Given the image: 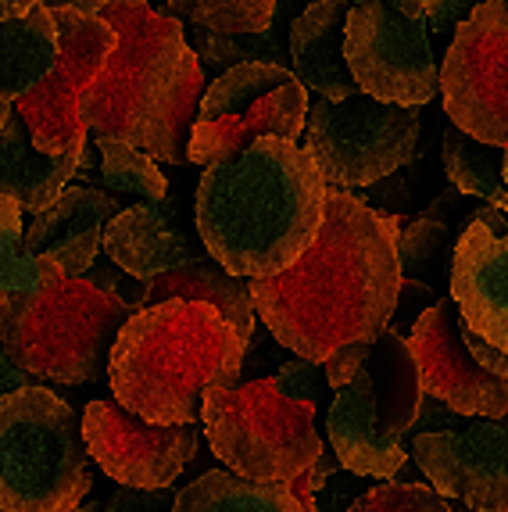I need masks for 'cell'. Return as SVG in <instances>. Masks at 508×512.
Masks as SVG:
<instances>
[{"mask_svg": "<svg viewBox=\"0 0 508 512\" xmlns=\"http://www.w3.org/2000/svg\"><path fill=\"white\" fill-rule=\"evenodd\" d=\"M401 212H376L348 190H326V219L294 265L254 276V312L287 351L326 362L351 341H376L401 294Z\"/></svg>", "mask_w": 508, "mask_h": 512, "instance_id": "1", "label": "cell"}, {"mask_svg": "<svg viewBox=\"0 0 508 512\" xmlns=\"http://www.w3.org/2000/svg\"><path fill=\"white\" fill-rule=\"evenodd\" d=\"M326 190V176L297 140L258 137L237 158L204 165L194 194L197 237L229 273L272 276L315 244Z\"/></svg>", "mask_w": 508, "mask_h": 512, "instance_id": "2", "label": "cell"}, {"mask_svg": "<svg viewBox=\"0 0 508 512\" xmlns=\"http://www.w3.org/2000/svg\"><path fill=\"white\" fill-rule=\"evenodd\" d=\"M97 15L115 29V47L79 104L86 129L136 144L154 162L190 165L204 69L183 22L147 0H108Z\"/></svg>", "mask_w": 508, "mask_h": 512, "instance_id": "3", "label": "cell"}, {"mask_svg": "<svg viewBox=\"0 0 508 512\" xmlns=\"http://www.w3.org/2000/svg\"><path fill=\"white\" fill-rule=\"evenodd\" d=\"M247 344L219 308L169 298L136 308L108 355L115 402L151 423H197L204 391L240 384Z\"/></svg>", "mask_w": 508, "mask_h": 512, "instance_id": "4", "label": "cell"}, {"mask_svg": "<svg viewBox=\"0 0 508 512\" xmlns=\"http://www.w3.org/2000/svg\"><path fill=\"white\" fill-rule=\"evenodd\" d=\"M136 308L90 276H51L36 294L0 298V344L15 366L54 384L108 380V355Z\"/></svg>", "mask_w": 508, "mask_h": 512, "instance_id": "5", "label": "cell"}, {"mask_svg": "<svg viewBox=\"0 0 508 512\" xmlns=\"http://www.w3.org/2000/svg\"><path fill=\"white\" fill-rule=\"evenodd\" d=\"M423 376L405 333L383 330L348 384L333 391L326 437L340 470L394 480L405 470V437L423 412Z\"/></svg>", "mask_w": 508, "mask_h": 512, "instance_id": "6", "label": "cell"}, {"mask_svg": "<svg viewBox=\"0 0 508 512\" xmlns=\"http://www.w3.org/2000/svg\"><path fill=\"white\" fill-rule=\"evenodd\" d=\"M315 412L319 402L297 394L280 373L229 387L212 384L201 402L204 441L226 470L290 484L322 452Z\"/></svg>", "mask_w": 508, "mask_h": 512, "instance_id": "7", "label": "cell"}, {"mask_svg": "<svg viewBox=\"0 0 508 512\" xmlns=\"http://www.w3.org/2000/svg\"><path fill=\"white\" fill-rule=\"evenodd\" d=\"M83 427L47 387L0 394V509L68 512L94 487Z\"/></svg>", "mask_w": 508, "mask_h": 512, "instance_id": "8", "label": "cell"}, {"mask_svg": "<svg viewBox=\"0 0 508 512\" xmlns=\"http://www.w3.org/2000/svg\"><path fill=\"white\" fill-rule=\"evenodd\" d=\"M423 104L376 101L373 94L315 97L305 119V151L330 187H373L415 158Z\"/></svg>", "mask_w": 508, "mask_h": 512, "instance_id": "9", "label": "cell"}, {"mask_svg": "<svg viewBox=\"0 0 508 512\" xmlns=\"http://www.w3.org/2000/svg\"><path fill=\"white\" fill-rule=\"evenodd\" d=\"M305 83L272 61L229 65L201 97L190 137V162L212 165L244 154L258 137L297 140L305 133Z\"/></svg>", "mask_w": 508, "mask_h": 512, "instance_id": "10", "label": "cell"}, {"mask_svg": "<svg viewBox=\"0 0 508 512\" xmlns=\"http://www.w3.org/2000/svg\"><path fill=\"white\" fill-rule=\"evenodd\" d=\"M344 58L365 94L394 104H430L441 94V54L423 15L387 0H355L344 22Z\"/></svg>", "mask_w": 508, "mask_h": 512, "instance_id": "11", "label": "cell"}, {"mask_svg": "<svg viewBox=\"0 0 508 512\" xmlns=\"http://www.w3.org/2000/svg\"><path fill=\"white\" fill-rule=\"evenodd\" d=\"M58 22V61L54 69L36 83L26 97H18L15 111L26 119L33 144L47 154H72L83 151L86 122H83V94L104 69L111 47H115V29L97 11L76 8H51Z\"/></svg>", "mask_w": 508, "mask_h": 512, "instance_id": "12", "label": "cell"}, {"mask_svg": "<svg viewBox=\"0 0 508 512\" xmlns=\"http://www.w3.org/2000/svg\"><path fill=\"white\" fill-rule=\"evenodd\" d=\"M441 97L455 126L508 147V0H483L462 18L441 61Z\"/></svg>", "mask_w": 508, "mask_h": 512, "instance_id": "13", "label": "cell"}, {"mask_svg": "<svg viewBox=\"0 0 508 512\" xmlns=\"http://www.w3.org/2000/svg\"><path fill=\"white\" fill-rule=\"evenodd\" d=\"M86 452L122 487H172L197 455V423H151L97 398L83 409Z\"/></svg>", "mask_w": 508, "mask_h": 512, "instance_id": "14", "label": "cell"}, {"mask_svg": "<svg viewBox=\"0 0 508 512\" xmlns=\"http://www.w3.org/2000/svg\"><path fill=\"white\" fill-rule=\"evenodd\" d=\"M412 459L448 502L508 512V427L498 419L466 416L462 427L423 430L412 437Z\"/></svg>", "mask_w": 508, "mask_h": 512, "instance_id": "15", "label": "cell"}, {"mask_svg": "<svg viewBox=\"0 0 508 512\" xmlns=\"http://www.w3.org/2000/svg\"><path fill=\"white\" fill-rule=\"evenodd\" d=\"M458 305L448 298H437L430 308L419 312V319L408 330V344L419 362L423 391L458 416H508V380L480 366L462 333Z\"/></svg>", "mask_w": 508, "mask_h": 512, "instance_id": "16", "label": "cell"}, {"mask_svg": "<svg viewBox=\"0 0 508 512\" xmlns=\"http://www.w3.org/2000/svg\"><path fill=\"white\" fill-rule=\"evenodd\" d=\"M194 233L197 222L194 226L187 222L183 201L176 194H165L158 201H136L129 208H119V215L104 226L101 251L126 276L147 283L158 273L208 255V248L197 244Z\"/></svg>", "mask_w": 508, "mask_h": 512, "instance_id": "17", "label": "cell"}, {"mask_svg": "<svg viewBox=\"0 0 508 512\" xmlns=\"http://www.w3.org/2000/svg\"><path fill=\"white\" fill-rule=\"evenodd\" d=\"M448 294L469 330L508 355V233L480 219L466 222L451 255Z\"/></svg>", "mask_w": 508, "mask_h": 512, "instance_id": "18", "label": "cell"}, {"mask_svg": "<svg viewBox=\"0 0 508 512\" xmlns=\"http://www.w3.org/2000/svg\"><path fill=\"white\" fill-rule=\"evenodd\" d=\"M119 201L94 187H65L54 205L33 215L26 248L36 258H51L65 276H86L104 244V226L119 215Z\"/></svg>", "mask_w": 508, "mask_h": 512, "instance_id": "19", "label": "cell"}, {"mask_svg": "<svg viewBox=\"0 0 508 512\" xmlns=\"http://www.w3.org/2000/svg\"><path fill=\"white\" fill-rule=\"evenodd\" d=\"M348 0H315L290 26V72L305 90L322 97H348L362 86L351 76L344 58V22H348Z\"/></svg>", "mask_w": 508, "mask_h": 512, "instance_id": "20", "label": "cell"}, {"mask_svg": "<svg viewBox=\"0 0 508 512\" xmlns=\"http://www.w3.org/2000/svg\"><path fill=\"white\" fill-rule=\"evenodd\" d=\"M83 151L47 154L33 144L26 119L11 111L0 129V194H11L26 212H43L79 172Z\"/></svg>", "mask_w": 508, "mask_h": 512, "instance_id": "21", "label": "cell"}, {"mask_svg": "<svg viewBox=\"0 0 508 512\" xmlns=\"http://www.w3.org/2000/svg\"><path fill=\"white\" fill-rule=\"evenodd\" d=\"M169 298H190L204 301V305L219 308L226 323L237 330L240 341L251 348L254 341V298H251V280L247 276L229 273L219 258L204 255L197 262L176 265L169 273H158L147 280L144 287V305H158Z\"/></svg>", "mask_w": 508, "mask_h": 512, "instance_id": "22", "label": "cell"}, {"mask_svg": "<svg viewBox=\"0 0 508 512\" xmlns=\"http://www.w3.org/2000/svg\"><path fill=\"white\" fill-rule=\"evenodd\" d=\"M58 61V22L54 11L36 4L26 15L0 22V104L26 97Z\"/></svg>", "mask_w": 508, "mask_h": 512, "instance_id": "23", "label": "cell"}, {"mask_svg": "<svg viewBox=\"0 0 508 512\" xmlns=\"http://www.w3.org/2000/svg\"><path fill=\"white\" fill-rule=\"evenodd\" d=\"M172 512H305L283 480H247L233 470H212L190 480Z\"/></svg>", "mask_w": 508, "mask_h": 512, "instance_id": "24", "label": "cell"}, {"mask_svg": "<svg viewBox=\"0 0 508 512\" xmlns=\"http://www.w3.org/2000/svg\"><path fill=\"white\" fill-rule=\"evenodd\" d=\"M315 0H276L269 26L258 33H212L197 26L194 51L201 65H240V61H272L290 69V26Z\"/></svg>", "mask_w": 508, "mask_h": 512, "instance_id": "25", "label": "cell"}, {"mask_svg": "<svg viewBox=\"0 0 508 512\" xmlns=\"http://www.w3.org/2000/svg\"><path fill=\"white\" fill-rule=\"evenodd\" d=\"M441 158L448 180L466 197L508 208V183H505V147L483 144L462 126L448 122L441 133Z\"/></svg>", "mask_w": 508, "mask_h": 512, "instance_id": "26", "label": "cell"}, {"mask_svg": "<svg viewBox=\"0 0 508 512\" xmlns=\"http://www.w3.org/2000/svg\"><path fill=\"white\" fill-rule=\"evenodd\" d=\"M61 265L36 258L26 248V208L11 194H0V298L43 291Z\"/></svg>", "mask_w": 508, "mask_h": 512, "instance_id": "27", "label": "cell"}, {"mask_svg": "<svg viewBox=\"0 0 508 512\" xmlns=\"http://www.w3.org/2000/svg\"><path fill=\"white\" fill-rule=\"evenodd\" d=\"M458 233L444 219L419 215L405 222L398 233V262L401 276H426L430 283L451 280V255H455Z\"/></svg>", "mask_w": 508, "mask_h": 512, "instance_id": "28", "label": "cell"}, {"mask_svg": "<svg viewBox=\"0 0 508 512\" xmlns=\"http://www.w3.org/2000/svg\"><path fill=\"white\" fill-rule=\"evenodd\" d=\"M97 151H101L104 183L111 190L133 194L136 201H158V197L169 194V183L154 165V158L136 144H126V140L115 137H97Z\"/></svg>", "mask_w": 508, "mask_h": 512, "instance_id": "29", "label": "cell"}, {"mask_svg": "<svg viewBox=\"0 0 508 512\" xmlns=\"http://www.w3.org/2000/svg\"><path fill=\"white\" fill-rule=\"evenodd\" d=\"M276 0H172V11L212 33H258L269 26Z\"/></svg>", "mask_w": 508, "mask_h": 512, "instance_id": "30", "label": "cell"}, {"mask_svg": "<svg viewBox=\"0 0 508 512\" xmlns=\"http://www.w3.org/2000/svg\"><path fill=\"white\" fill-rule=\"evenodd\" d=\"M344 512H451V502L430 484L383 480L380 487H365Z\"/></svg>", "mask_w": 508, "mask_h": 512, "instance_id": "31", "label": "cell"}, {"mask_svg": "<svg viewBox=\"0 0 508 512\" xmlns=\"http://www.w3.org/2000/svg\"><path fill=\"white\" fill-rule=\"evenodd\" d=\"M483 4V0H423V8L419 15L426 18V26H430V36H433V51L448 54V43L455 40V29L462 26V18H469V11Z\"/></svg>", "mask_w": 508, "mask_h": 512, "instance_id": "32", "label": "cell"}, {"mask_svg": "<svg viewBox=\"0 0 508 512\" xmlns=\"http://www.w3.org/2000/svg\"><path fill=\"white\" fill-rule=\"evenodd\" d=\"M176 495L172 487H122L111 495L108 509L104 512H172L176 505Z\"/></svg>", "mask_w": 508, "mask_h": 512, "instance_id": "33", "label": "cell"}, {"mask_svg": "<svg viewBox=\"0 0 508 512\" xmlns=\"http://www.w3.org/2000/svg\"><path fill=\"white\" fill-rule=\"evenodd\" d=\"M362 480H365L362 473H351V470L340 473L337 470L326 484L319 487V491H315V512H344L365 491Z\"/></svg>", "mask_w": 508, "mask_h": 512, "instance_id": "34", "label": "cell"}, {"mask_svg": "<svg viewBox=\"0 0 508 512\" xmlns=\"http://www.w3.org/2000/svg\"><path fill=\"white\" fill-rule=\"evenodd\" d=\"M433 305V287L430 283H419V280H412V276H405L401 280V294H398V316H390V330H398V333H405V330H412V323L419 319V312L423 308H430Z\"/></svg>", "mask_w": 508, "mask_h": 512, "instance_id": "35", "label": "cell"}, {"mask_svg": "<svg viewBox=\"0 0 508 512\" xmlns=\"http://www.w3.org/2000/svg\"><path fill=\"white\" fill-rule=\"evenodd\" d=\"M29 384V373L22 366H15L11 362V355L4 351V344H0V394L15 391V387H26Z\"/></svg>", "mask_w": 508, "mask_h": 512, "instance_id": "36", "label": "cell"}, {"mask_svg": "<svg viewBox=\"0 0 508 512\" xmlns=\"http://www.w3.org/2000/svg\"><path fill=\"white\" fill-rule=\"evenodd\" d=\"M43 8H76V11H101L108 0H40Z\"/></svg>", "mask_w": 508, "mask_h": 512, "instance_id": "37", "label": "cell"}, {"mask_svg": "<svg viewBox=\"0 0 508 512\" xmlns=\"http://www.w3.org/2000/svg\"><path fill=\"white\" fill-rule=\"evenodd\" d=\"M40 0H0V22L4 18H18V15H26L29 8H36Z\"/></svg>", "mask_w": 508, "mask_h": 512, "instance_id": "38", "label": "cell"}, {"mask_svg": "<svg viewBox=\"0 0 508 512\" xmlns=\"http://www.w3.org/2000/svg\"><path fill=\"white\" fill-rule=\"evenodd\" d=\"M387 4H394L405 15H419V8H423V0H387Z\"/></svg>", "mask_w": 508, "mask_h": 512, "instance_id": "39", "label": "cell"}, {"mask_svg": "<svg viewBox=\"0 0 508 512\" xmlns=\"http://www.w3.org/2000/svg\"><path fill=\"white\" fill-rule=\"evenodd\" d=\"M11 111H15V104H0V129H4V122H8Z\"/></svg>", "mask_w": 508, "mask_h": 512, "instance_id": "40", "label": "cell"}, {"mask_svg": "<svg viewBox=\"0 0 508 512\" xmlns=\"http://www.w3.org/2000/svg\"><path fill=\"white\" fill-rule=\"evenodd\" d=\"M451 512H480V509H469V505H462V502H451Z\"/></svg>", "mask_w": 508, "mask_h": 512, "instance_id": "41", "label": "cell"}, {"mask_svg": "<svg viewBox=\"0 0 508 512\" xmlns=\"http://www.w3.org/2000/svg\"><path fill=\"white\" fill-rule=\"evenodd\" d=\"M505 183H508V147H505Z\"/></svg>", "mask_w": 508, "mask_h": 512, "instance_id": "42", "label": "cell"}, {"mask_svg": "<svg viewBox=\"0 0 508 512\" xmlns=\"http://www.w3.org/2000/svg\"><path fill=\"white\" fill-rule=\"evenodd\" d=\"M0 512H4V509H0Z\"/></svg>", "mask_w": 508, "mask_h": 512, "instance_id": "43", "label": "cell"}]
</instances>
